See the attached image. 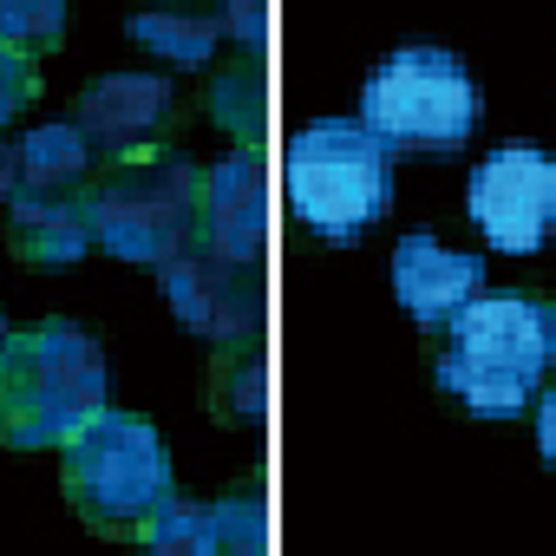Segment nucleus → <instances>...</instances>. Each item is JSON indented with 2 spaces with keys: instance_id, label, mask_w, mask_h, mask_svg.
I'll list each match as a JSON object with an SVG mask.
<instances>
[{
  "instance_id": "obj_1",
  "label": "nucleus",
  "mask_w": 556,
  "mask_h": 556,
  "mask_svg": "<svg viewBox=\"0 0 556 556\" xmlns=\"http://www.w3.org/2000/svg\"><path fill=\"white\" fill-rule=\"evenodd\" d=\"M556 380V302L536 289H484L439 328L432 387L471 419H530Z\"/></svg>"
},
{
  "instance_id": "obj_2",
  "label": "nucleus",
  "mask_w": 556,
  "mask_h": 556,
  "mask_svg": "<svg viewBox=\"0 0 556 556\" xmlns=\"http://www.w3.org/2000/svg\"><path fill=\"white\" fill-rule=\"evenodd\" d=\"M112 406V367L86 321L47 315L14 328L0 354V445L8 452H60Z\"/></svg>"
},
{
  "instance_id": "obj_3",
  "label": "nucleus",
  "mask_w": 556,
  "mask_h": 556,
  "mask_svg": "<svg viewBox=\"0 0 556 556\" xmlns=\"http://www.w3.org/2000/svg\"><path fill=\"white\" fill-rule=\"evenodd\" d=\"M282 190L315 242L354 249L393 216L400 157L361 118H308L282 151Z\"/></svg>"
},
{
  "instance_id": "obj_4",
  "label": "nucleus",
  "mask_w": 556,
  "mask_h": 556,
  "mask_svg": "<svg viewBox=\"0 0 556 556\" xmlns=\"http://www.w3.org/2000/svg\"><path fill=\"white\" fill-rule=\"evenodd\" d=\"M393 157H452L484 125V92L452 47L413 40L374 60L354 112Z\"/></svg>"
},
{
  "instance_id": "obj_5",
  "label": "nucleus",
  "mask_w": 556,
  "mask_h": 556,
  "mask_svg": "<svg viewBox=\"0 0 556 556\" xmlns=\"http://www.w3.org/2000/svg\"><path fill=\"white\" fill-rule=\"evenodd\" d=\"M60 491L92 536L138 543L144 517L177 491V465L164 432L144 413L105 406L79 439L60 445Z\"/></svg>"
},
{
  "instance_id": "obj_6",
  "label": "nucleus",
  "mask_w": 556,
  "mask_h": 556,
  "mask_svg": "<svg viewBox=\"0 0 556 556\" xmlns=\"http://www.w3.org/2000/svg\"><path fill=\"white\" fill-rule=\"evenodd\" d=\"M197 203H203V164L184 144L112 157L86 190L99 249L131 268H164L170 255H184L197 242Z\"/></svg>"
},
{
  "instance_id": "obj_7",
  "label": "nucleus",
  "mask_w": 556,
  "mask_h": 556,
  "mask_svg": "<svg viewBox=\"0 0 556 556\" xmlns=\"http://www.w3.org/2000/svg\"><path fill=\"white\" fill-rule=\"evenodd\" d=\"M465 223L491 255H536L556 242V151L543 144H491L465 170Z\"/></svg>"
},
{
  "instance_id": "obj_8",
  "label": "nucleus",
  "mask_w": 556,
  "mask_h": 556,
  "mask_svg": "<svg viewBox=\"0 0 556 556\" xmlns=\"http://www.w3.org/2000/svg\"><path fill=\"white\" fill-rule=\"evenodd\" d=\"M157 295L177 315V328H190L210 348L262 341V282H255V268L223 262L203 242H190L184 255H170L157 268Z\"/></svg>"
},
{
  "instance_id": "obj_9",
  "label": "nucleus",
  "mask_w": 556,
  "mask_h": 556,
  "mask_svg": "<svg viewBox=\"0 0 556 556\" xmlns=\"http://www.w3.org/2000/svg\"><path fill=\"white\" fill-rule=\"evenodd\" d=\"M73 118L92 138L99 164H112V157H138V151L177 144L184 99H177L170 73H99V79H86Z\"/></svg>"
},
{
  "instance_id": "obj_10",
  "label": "nucleus",
  "mask_w": 556,
  "mask_h": 556,
  "mask_svg": "<svg viewBox=\"0 0 556 556\" xmlns=\"http://www.w3.org/2000/svg\"><path fill=\"white\" fill-rule=\"evenodd\" d=\"M197 242L223 262H242V268L262 262V249H268V157H262V144H229L216 164H203Z\"/></svg>"
},
{
  "instance_id": "obj_11",
  "label": "nucleus",
  "mask_w": 556,
  "mask_h": 556,
  "mask_svg": "<svg viewBox=\"0 0 556 556\" xmlns=\"http://www.w3.org/2000/svg\"><path fill=\"white\" fill-rule=\"evenodd\" d=\"M484 255L478 249H452V242H439L432 229H406L400 242H393V262H387V282H393V302H400V315L413 321V328H426V334H439L465 302H478L484 295Z\"/></svg>"
},
{
  "instance_id": "obj_12",
  "label": "nucleus",
  "mask_w": 556,
  "mask_h": 556,
  "mask_svg": "<svg viewBox=\"0 0 556 556\" xmlns=\"http://www.w3.org/2000/svg\"><path fill=\"white\" fill-rule=\"evenodd\" d=\"M8 249L27 262V268H73L99 249L92 236V210L86 197H40V190H21L8 203Z\"/></svg>"
},
{
  "instance_id": "obj_13",
  "label": "nucleus",
  "mask_w": 556,
  "mask_h": 556,
  "mask_svg": "<svg viewBox=\"0 0 556 556\" xmlns=\"http://www.w3.org/2000/svg\"><path fill=\"white\" fill-rule=\"evenodd\" d=\"M99 177V151L79 131V118H47L21 131V190L40 197H86Z\"/></svg>"
},
{
  "instance_id": "obj_14",
  "label": "nucleus",
  "mask_w": 556,
  "mask_h": 556,
  "mask_svg": "<svg viewBox=\"0 0 556 556\" xmlns=\"http://www.w3.org/2000/svg\"><path fill=\"white\" fill-rule=\"evenodd\" d=\"M125 40L138 53H151L157 66H170V73H197V66L216 60L223 27H216V8H184L177 0V8H138L125 21Z\"/></svg>"
},
{
  "instance_id": "obj_15",
  "label": "nucleus",
  "mask_w": 556,
  "mask_h": 556,
  "mask_svg": "<svg viewBox=\"0 0 556 556\" xmlns=\"http://www.w3.org/2000/svg\"><path fill=\"white\" fill-rule=\"evenodd\" d=\"M203 406H210V419H223V426H262V413H268V354H262V341L216 348Z\"/></svg>"
},
{
  "instance_id": "obj_16",
  "label": "nucleus",
  "mask_w": 556,
  "mask_h": 556,
  "mask_svg": "<svg viewBox=\"0 0 556 556\" xmlns=\"http://www.w3.org/2000/svg\"><path fill=\"white\" fill-rule=\"evenodd\" d=\"M203 105H210V125L216 131H229L236 144H262V131H268V73H262V60L216 66Z\"/></svg>"
},
{
  "instance_id": "obj_17",
  "label": "nucleus",
  "mask_w": 556,
  "mask_h": 556,
  "mask_svg": "<svg viewBox=\"0 0 556 556\" xmlns=\"http://www.w3.org/2000/svg\"><path fill=\"white\" fill-rule=\"evenodd\" d=\"M138 549H144V556H223V543H216V510H210L203 497L170 491V497L144 517Z\"/></svg>"
},
{
  "instance_id": "obj_18",
  "label": "nucleus",
  "mask_w": 556,
  "mask_h": 556,
  "mask_svg": "<svg viewBox=\"0 0 556 556\" xmlns=\"http://www.w3.org/2000/svg\"><path fill=\"white\" fill-rule=\"evenodd\" d=\"M216 543L223 556H268V491H262V471L249 465L216 504Z\"/></svg>"
},
{
  "instance_id": "obj_19",
  "label": "nucleus",
  "mask_w": 556,
  "mask_h": 556,
  "mask_svg": "<svg viewBox=\"0 0 556 556\" xmlns=\"http://www.w3.org/2000/svg\"><path fill=\"white\" fill-rule=\"evenodd\" d=\"M66 27H73V0H0V40L34 60L60 53Z\"/></svg>"
},
{
  "instance_id": "obj_20",
  "label": "nucleus",
  "mask_w": 556,
  "mask_h": 556,
  "mask_svg": "<svg viewBox=\"0 0 556 556\" xmlns=\"http://www.w3.org/2000/svg\"><path fill=\"white\" fill-rule=\"evenodd\" d=\"M40 105V60L0 40V131Z\"/></svg>"
},
{
  "instance_id": "obj_21",
  "label": "nucleus",
  "mask_w": 556,
  "mask_h": 556,
  "mask_svg": "<svg viewBox=\"0 0 556 556\" xmlns=\"http://www.w3.org/2000/svg\"><path fill=\"white\" fill-rule=\"evenodd\" d=\"M216 27L242 60H262L268 47V0H216Z\"/></svg>"
},
{
  "instance_id": "obj_22",
  "label": "nucleus",
  "mask_w": 556,
  "mask_h": 556,
  "mask_svg": "<svg viewBox=\"0 0 556 556\" xmlns=\"http://www.w3.org/2000/svg\"><path fill=\"white\" fill-rule=\"evenodd\" d=\"M530 426H536V458L556 471V380L536 393V406H530Z\"/></svg>"
},
{
  "instance_id": "obj_23",
  "label": "nucleus",
  "mask_w": 556,
  "mask_h": 556,
  "mask_svg": "<svg viewBox=\"0 0 556 556\" xmlns=\"http://www.w3.org/2000/svg\"><path fill=\"white\" fill-rule=\"evenodd\" d=\"M21 197V138L0 131V203H14Z\"/></svg>"
},
{
  "instance_id": "obj_24",
  "label": "nucleus",
  "mask_w": 556,
  "mask_h": 556,
  "mask_svg": "<svg viewBox=\"0 0 556 556\" xmlns=\"http://www.w3.org/2000/svg\"><path fill=\"white\" fill-rule=\"evenodd\" d=\"M8 341H14V321H8V315H0V354H8Z\"/></svg>"
}]
</instances>
